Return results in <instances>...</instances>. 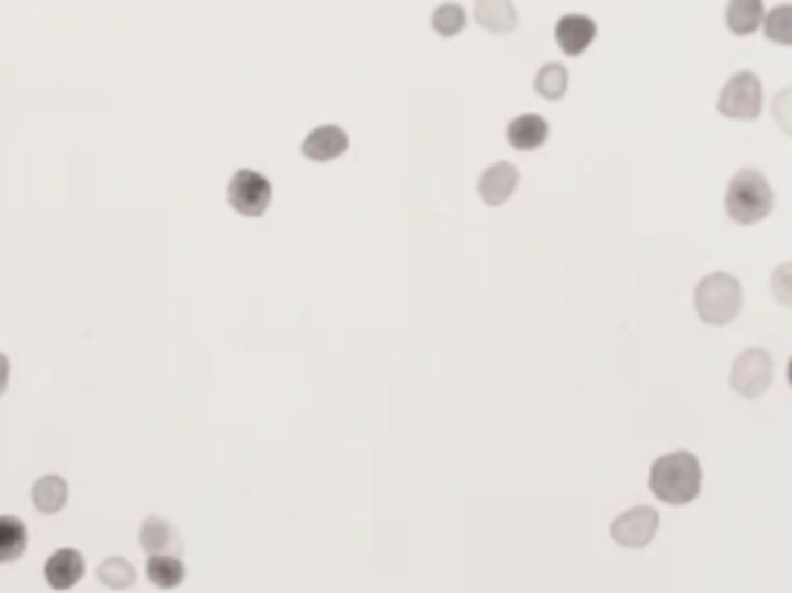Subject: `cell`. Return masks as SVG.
Returning a JSON list of instances; mask_svg holds the SVG:
<instances>
[{"label":"cell","mask_w":792,"mask_h":593,"mask_svg":"<svg viewBox=\"0 0 792 593\" xmlns=\"http://www.w3.org/2000/svg\"><path fill=\"white\" fill-rule=\"evenodd\" d=\"M84 554H78V550H71V547H63V550H56L50 560L44 562V578H47V584H50L53 591H71L81 578H84Z\"/></svg>","instance_id":"11"},{"label":"cell","mask_w":792,"mask_h":593,"mask_svg":"<svg viewBox=\"0 0 792 593\" xmlns=\"http://www.w3.org/2000/svg\"><path fill=\"white\" fill-rule=\"evenodd\" d=\"M771 112H774L777 127L787 136H792V84L777 93L774 102H771Z\"/></svg>","instance_id":"24"},{"label":"cell","mask_w":792,"mask_h":593,"mask_svg":"<svg viewBox=\"0 0 792 593\" xmlns=\"http://www.w3.org/2000/svg\"><path fill=\"white\" fill-rule=\"evenodd\" d=\"M146 578L158 591H173L186 581V566L180 560V554H152L146 562Z\"/></svg>","instance_id":"17"},{"label":"cell","mask_w":792,"mask_h":593,"mask_svg":"<svg viewBox=\"0 0 792 593\" xmlns=\"http://www.w3.org/2000/svg\"><path fill=\"white\" fill-rule=\"evenodd\" d=\"M29 550V528L19 516H0V566L16 562Z\"/></svg>","instance_id":"18"},{"label":"cell","mask_w":792,"mask_h":593,"mask_svg":"<svg viewBox=\"0 0 792 593\" xmlns=\"http://www.w3.org/2000/svg\"><path fill=\"white\" fill-rule=\"evenodd\" d=\"M761 34L777 47H792V3H777L765 13Z\"/></svg>","instance_id":"20"},{"label":"cell","mask_w":792,"mask_h":593,"mask_svg":"<svg viewBox=\"0 0 792 593\" xmlns=\"http://www.w3.org/2000/svg\"><path fill=\"white\" fill-rule=\"evenodd\" d=\"M787 377H790V387H792V358H790V365H787Z\"/></svg>","instance_id":"26"},{"label":"cell","mask_w":792,"mask_h":593,"mask_svg":"<svg viewBox=\"0 0 792 593\" xmlns=\"http://www.w3.org/2000/svg\"><path fill=\"white\" fill-rule=\"evenodd\" d=\"M765 13H768L765 0H727L724 25H727V32L737 34V37H749V34L761 32Z\"/></svg>","instance_id":"15"},{"label":"cell","mask_w":792,"mask_h":593,"mask_svg":"<svg viewBox=\"0 0 792 593\" xmlns=\"http://www.w3.org/2000/svg\"><path fill=\"white\" fill-rule=\"evenodd\" d=\"M474 22L489 34H514L520 16L514 0H474Z\"/></svg>","instance_id":"12"},{"label":"cell","mask_w":792,"mask_h":593,"mask_svg":"<svg viewBox=\"0 0 792 593\" xmlns=\"http://www.w3.org/2000/svg\"><path fill=\"white\" fill-rule=\"evenodd\" d=\"M431 28L440 37H459L467 28V10L462 3H452V0L440 3L431 13Z\"/></svg>","instance_id":"21"},{"label":"cell","mask_w":792,"mask_h":593,"mask_svg":"<svg viewBox=\"0 0 792 593\" xmlns=\"http://www.w3.org/2000/svg\"><path fill=\"white\" fill-rule=\"evenodd\" d=\"M533 87L542 100H548V102L564 100L569 90L567 66H561V62H545V66L539 68V75H535Z\"/></svg>","instance_id":"19"},{"label":"cell","mask_w":792,"mask_h":593,"mask_svg":"<svg viewBox=\"0 0 792 593\" xmlns=\"http://www.w3.org/2000/svg\"><path fill=\"white\" fill-rule=\"evenodd\" d=\"M693 306H697V316L703 324H712V328L731 324L743 309L740 278L731 272H709L693 290Z\"/></svg>","instance_id":"3"},{"label":"cell","mask_w":792,"mask_h":593,"mask_svg":"<svg viewBox=\"0 0 792 593\" xmlns=\"http://www.w3.org/2000/svg\"><path fill=\"white\" fill-rule=\"evenodd\" d=\"M139 547L146 550V557H152V554H180L183 541H180V532L168 520L146 516L143 526H139Z\"/></svg>","instance_id":"14"},{"label":"cell","mask_w":792,"mask_h":593,"mask_svg":"<svg viewBox=\"0 0 792 593\" xmlns=\"http://www.w3.org/2000/svg\"><path fill=\"white\" fill-rule=\"evenodd\" d=\"M347 149H350V136H347L344 127H338V124H323V127H316V130L304 136V142H301V155H304L307 161H316V164L335 161V158H341Z\"/></svg>","instance_id":"10"},{"label":"cell","mask_w":792,"mask_h":593,"mask_svg":"<svg viewBox=\"0 0 792 593\" xmlns=\"http://www.w3.org/2000/svg\"><path fill=\"white\" fill-rule=\"evenodd\" d=\"M97 578H100V584H105L109 591H124V588H134L137 569L131 566V560H124V557H109L105 562H100Z\"/></svg>","instance_id":"22"},{"label":"cell","mask_w":792,"mask_h":593,"mask_svg":"<svg viewBox=\"0 0 792 593\" xmlns=\"http://www.w3.org/2000/svg\"><path fill=\"white\" fill-rule=\"evenodd\" d=\"M32 504H35L37 513L44 516H56L59 510L69 504V482L63 476H41L32 489Z\"/></svg>","instance_id":"16"},{"label":"cell","mask_w":792,"mask_h":593,"mask_svg":"<svg viewBox=\"0 0 792 593\" xmlns=\"http://www.w3.org/2000/svg\"><path fill=\"white\" fill-rule=\"evenodd\" d=\"M774 210V189L756 168H743L724 189V214L737 226H756Z\"/></svg>","instance_id":"2"},{"label":"cell","mask_w":792,"mask_h":593,"mask_svg":"<svg viewBox=\"0 0 792 593\" xmlns=\"http://www.w3.org/2000/svg\"><path fill=\"white\" fill-rule=\"evenodd\" d=\"M226 202L241 217L258 220V217L267 214V207L273 202V183L260 170L241 168L233 173V180L226 186Z\"/></svg>","instance_id":"6"},{"label":"cell","mask_w":792,"mask_h":593,"mask_svg":"<svg viewBox=\"0 0 792 593\" xmlns=\"http://www.w3.org/2000/svg\"><path fill=\"white\" fill-rule=\"evenodd\" d=\"M765 109V87L756 71L743 68L737 75H731L724 81L722 93H719V115L727 121H756Z\"/></svg>","instance_id":"4"},{"label":"cell","mask_w":792,"mask_h":593,"mask_svg":"<svg viewBox=\"0 0 792 593\" xmlns=\"http://www.w3.org/2000/svg\"><path fill=\"white\" fill-rule=\"evenodd\" d=\"M656 532H659V513L647 504H637V508L625 510L613 520L610 538L625 550H641V547L654 541Z\"/></svg>","instance_id":"7"},{"label":"cell","mask_w":792,"mask_h":593,"mask_svg":"<svg viewBox=\"0 0 792 593\" xmlns=\"http://www.w3.org/2000/svg\"><path fill=\"white\" fill-rule=\"evenodd\" d=\"M10 390V358L0 353V396H7Z\"/></svg>","instance_id":"25"},{"label":"cell","mask_w":792,"mask_h":593,"mask_svg":"<svg viewBox=\"0 0 792 593\" xmlns=\"http://www.w3.org/2000/svg\"><path fill=\"white\" fill-rule=\"evenodd\" d=\"M771 297L780 306H790L792 309V260L790 263H780L771 275Z\"/></svg>","instance_id":"23"},{"label":"cell","mask_w":792,"mask_h":593,"mask_svg":"<svg viewBox=\"0 0 792 593\" xmlns=\"http://www.w3.org/2000/svg\"><path fill=\"white\" fill-rule=\"evenodd\" d=\"M548 134H552V127H548V121L542 118V115H535V112H527V115H517L511 124H508V142L514 146L517 152H535V149H542L545 142H548Z\"/></svg>","instance_id":"13"},{"label":"cell","mask_w":792,"mask_h":593,"mask_svg":"<svg viewBox=\"0 0 792 593\" xmlns=\"http://www.w3.org/2000/svg\"><path fill=\"white\" fill-rule=\"evenodd\" d=\"M598 37V22L586 13H564L554 25V41L564 56H582Z\"/></svg>","instance_id":"8"},{"label":"cell","mask_w":792,"mask_h":593,"mask_svg":"<svg viewBox=\"0 0 792 593\" xmlns=\"http://www.w3.org/2000/svg\"><path fill=\"white\" fill-rule=\"evenodd\" d=\"M731 390L743 399H761L774 380V358L761 346H749L731 365Z\"/></svg>","instance_id":"5"},{"label":"cell","mask_w":792,"mask_h":593,"mask_svg":"<svg viewBox=\"0 0 792 593\" xmlns=\"http://www.w3.org/2000/svg\"><path fill=\"white\" fill-rule=\"evenodd\" d=\"M520 186V170L511 161H496L483 170L480 180H477V195L483 204L489 207H501Z\"/></svg>","instance_id":"9"},{"label":"cell","mask_w":792,"mask_h":593,"mask_svg":"<svg viewBox=\"0 0 792 593\" xmlns=\"http://www.w3.org/2000/svg\"><path fill=\"white\" fill-rule=\"evenodd\" d=\"M656 501L669 508H684L700 498L703 489V467L693 452H669L650 464V479H647Z\"/></svg>","instance_id":"1"}]
</instances>
